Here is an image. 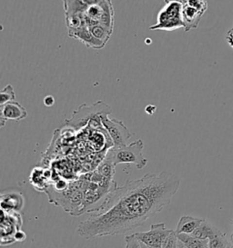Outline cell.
Returning a JSON list of instances; mask_svg holds the SVG:
<instances>
[{
  "instance_id": "cell-10",
  "label": "cell",
  "mask_w": 233,
  "mask_h": 248,
  "mask_svg": "<svg viewBox=\"0 0 233 248\" xmlns=\"http://www.w3.org/2000/svg\"><path fill=\"white\" fill-rule=\"evenodd\" d=\"M25 204V199L19 192H10L2 194L0 197L1 210L7 213L21 212Z\"/></svg>"
},
{
  "instance_id": "cell-15",
  "label": "cell",
  "mask_w": 233,
  "mask_h": 248,
  "mask_svg": "<svg viewBox=\"0 0 233 248\" xmlns=\"http://www.w3.org/2000/svg\"><path fill=\"white\" fill-rule=\"evenodd\" d=\"M219 231L220 230L218 229V227L213 226L210 222H208L207 220L204 219L203 222L199 226V227L193 233H191V235H193L194 237H197L199 239L209 240L212 236L217 234Z\"/></svg>"
},
{
  "instance_id": "cell-30",
  "label": "cell",
  "mask_w": 233,
  "mask_h": 248,
  "mask_svg": "<svg viewBox=\"0 0 233 248\" xmlns=\"http://www.w3.org/2000/svg\"></svg>"
},
{
  "instance_id": "cell-20",
  "label": "cell",
  "mask_w": 233,
  "mask_h": 248,
  "mask_svg": "<svg viewBox=\"0 0 233 248\" xmlns=\"http://www.w3.org/2000/svg\"><path fill=\"white\" fill-rule=\"evenodd\" d=\"M16 101V93L12 85L8 84L0 92V106Z\"/></svg>"
},
{
  "instance_id": "cell-22",
  "label": "cell",
  "mask_w": 233,
  "mask_h": 248,
  "mask_svg": "<svg viewBox=\"0 0 233 248\" xmlns=\"http://www.w3.org/2000/svg\"><path fill=\"white\" fill-rule=\"evenodd\" d=\"M178 241H179L178 233L173 230L163 243L161 248H178Z\"/></svg>"
},
{
  "instance_id": "cell-21",
  "label": "cell",
  "mask_w": 233,
  "mask_h": 248,
  "mask_svg": "<svg viewBox=\"0 0 233 248\" xmlns=\"http://www.w3.org/2000/svg\"><path fill=\"white\" fill-rule=\"evenodd\" d=\"M115 168L116 167L113 165V163L109 160V158L106 157L102 162L101 165L100 166V168H98V172L104 177L110 178L112 177V175L115 172Z\"/></svg>"
},
{
  "instance_id": "cell-2",
  "label": "cell",
  "mask_w": 233,
  "mask_h": 248,
  "mask_svg": "<svg viewBox=\"0 0 233 248\" xmlns=\"http://www.w3.org/2000/svg\"><path fill=\"white\" fill-rule=\"evenodd\" d=\"M144 144L141 139L136 140L131 144L109 148L106 157L116 167L119 164H134L138 169H143L148 164V159L143 155Z\"/></svg>"
},
{
  "instance_id": "cell-3",
  "label": "cell",
  "mask_w": 233,
  "mask_h": 248,
  "mask_svg": "<svg viewBox=\"0 0 233 248\" xmlns=\"http://www.w3.org/2000/svg\"><path fill=\"white\" fill-rule=\"evenodd\" d=\"M110 107L102 101L90 106L82 105L79 109L74 111L71 118L66 120V124L73 128L80 129L91 121L101 118L102 116L110 115Z\"/></svg>"
},
{
  "instance_id": "cell-27",
  "label": "cell",
  "mask_w": 233,
  "mask_h": 248,
  "mask_svg": "<svg viewBox=\"0 0 233 248\" xmlns=\"http://www.w3.org/2000/svg\"><path fill=\"white\" fill-rule=\"evenodd\" d=\"M140 246H141V248H151L148 247V246H146L144 244H142V243H140Z\"/></svg>"
},
{
  "instance_id": "cell-16",
  "label": "cell",
  "mask_w": 233,
  "mask_h": 248,
  "mask_svg": "<svg viewBox=\"0 0 233 248\" xmlns=\"http://www.w3.org/2000/svg\"><path fill=\"white\" fill-rule=\"evenodd\" d=\"M88 30L91 32V34L94 36L98 40L101 41L102 43L107 44L109 38L111 37V34L113 30H109L107 27L100 25V24H94L87 26Z\"/></svg>"
},
{
  "instance_id": "cell-24",
  "label": "cell",
  "mask_w": 233,
  "mask_h": 248,
  "mask_svg": "<svg viewBox=\"0 0 233 248\" xmlns=\"http://www.w3.org/2000/svg\"><path fill=\"white\" fill-rule=\"evenodd\" d=\"M14 239L16 243H23L27 239V234L22 230L18 229L14 234Z\"/></svg>"
},
{
  "instance_id": "cell-17",
  "label": "cell",
  "mask_w": 233,
  "mask_h": 248,
  "mask_svg": "<svg viewBox=\"0 0 233 248\" xmlns=\"http://www.w3.org/2000/svg\"><path fill=\"white\" fill-rule=\"evenodd\" d=\"M178 238L189 248H209V240H202L191 234L178 233Z\"/></svg>"
},
{
  "instance_id": "cell-1",
  "label": "cell",
  "mask_w": 233,
  "mask_h": 248,
  "mask_svg": "<svg viewBox=\"0 0 233 248\" xmlns=\"http://www.w3.org/2000/svg\"><path fill=\"white\" fill-rule=\"evenodd\" d=\"M180 184L178 175L166 171L128 180L121 186L116 184L100 205L87 211L91 216L80 223L77 232L93 239L135 230L171 203Z\"/></svg>"
},
{
  "instance_id": "cell-8",
  "label": "cell",
  "mask_w": 233,
  "mask_h": 248,
  "mask_svg": "<svg viewBox=\"0 0 233 248\" xmlns=\"http://www.w3.org/2000/svg\"><path fill=\"white\" fill-rule=\"evenodd\" d=\"M173 231L168 229L164 223L154 224L150 226V229L147 232H138L134 233L138 241L151 248H161L167 236Z\"/></svg>"
},
{
  "instance_id": "cell-5",
  "label": "cell",
  "mask_w": 233,
  "mask_h": 248,
  "mask_svg": "<svg viewBox=\"0 0 233 248\" xmlns=\"http://www.w3.org/2000/svg\"><path fill=\"white\" fill-rule=\"evenodd\" d=\"M87 26L100 24L109 30L114 28V9L111 0H104L101 3L92 6L83 14Z\"/></svg>"
},
{
  "instance_id": "cell-29",
  "label": "cell",
  "mask_w": 233,
  "mask_h": 248,
  "mask_svg": "<svg viewBox=\"0 0 233 248\" xmlns=\"http://www.w3.org/2000/svg\"><path fill=\"white\" fill-rule=\"evenodd\" d=\"M164 1H165V3H166V4H167V3H168V2H169V0H164Z\"/></svg>"
},
{
  "instance_id": "cell-19",
  "label": "cell",
  "mask_w": 233,
  "mask_h": 248,
  "mask_svg": "<svg viewBox=\"0 0 233 248\" xmlns=\"http://www.w3.org/2000/svg\"><path fill=\"white\" fill-rule=\"evenodd\" d=\"M209 248H233L232 240L221 230L209 239Z\"/></svg>"
},
{
  "instance_id": "cell-28",
  "label": "cell",
  "mask_w": 233,
  "mask_h": 248,
  "mask_svg": "<svg viewBox=\"0 0 233 248\" xmlns=\"http://www.w3.org/2000/svg\"><path fill=\"white\" fill-rule=\"evenodd\" d=\"M231 240H232V243L233 244V233L232 234V236H231Z\"/></svg>"
},
{
  "instance_id": "cell-4",
  "label": "cell",
  "mask_w": 233,
  "mask_h": 248,
  "mask_svg": "<svg viewBox=\"0 0 233 248\" xmlns=\"http://www.w3.org/2000/svg\"><path fill=\"white\" fill-rule=\"evenodd\" d=\"M183 28L182 5L179 2L167 3L159 12L157 23L150 27V30L173 31Z\"/></svg>"
},
{
  "instance_id": "cell-7",
  "label": "cell",
  "mask_w": 233,
  "mask_h": 248,
  "mask_svg": "<svg viewBox=\"0 0 233 248\" xmlns=\"http://www.w3.org/2000/svg\"><path fill=\"white\" fill-rule=\"evenodd\" d=\"M109 115L101 117L102 126L109 133L114 147H121L128 145L132 135L122 121L110 118Z\"/></svg>"
},
{
  "instance_id": "cell-25",
  "label": "cell",
  "mask_w": 233,
  "mask_h": 248,
  "mask_svg": "<svg viewBox=\"0 0 233 248\" xmlns=\"http://www.w3.org/2000/svg\"><path fill=\"white\" fill-rule=\"evenodd\" d=\"M226 40L228 42V44L230 45V46L233 49V30L231 29L227 32V36H226Z\"/></svg>"
},
{
  "instance_id": "cell-11",
  "label": "cell",
  "mask_w": 233,
  "mask_h": 248,
  "mask_svg": "<svg viewBox=\"0 0 233 248\" xmlns=\"http://www.w3.org/2000/svg\"><path fill=\"white\" fill-rule=\"evenodd\" d=\"M67 33L69 37H72L76 40H79L81 43L86 45L87 47H90L93 49H101L105 46L104 43L98 40L91 34V32L87 29V25L77 30H67Z\"/></svg>"
},
{
  "instance_id": "cell-12",
  "label": "cell",
  "mask_w": 233,
  "mask_h": 248,
  "mask_svg": "<svg viewBox=\"0 0 233 248\" xmlns=\"http://www.w3.org/2000/svg\"><path fill=\"white\" fill-rule=\"evenodd\" d=\"M205 12L189 5L182 6V22L186 32L196 30Z\"/></svg>"
},
{
  "instance_id": "cell-26",
  "label": "cell",
  "mask_w": 233,
  "mask_h": 248,
  "mask_svg": "<svg viewBox=\"0 0 233 248\" xmlns=\"http://www.w3.org/2000/svg\"><path fill=\"white\" fill-rule=\"evenodd\" d=\"M178 248H189L183 242H182V241L180 240L179 239V241H178Z\"/></svg>"
},
{
  "instance_id": "cell-18",
  "label": "cell",
  "mask_w": 233,
  "mask_h": 248,
  "mask_svg": "<svg viewBox=\"0 0 233 248\" xmlns=\"http://www.w3.org/2000/svg\"><path fill=\"white\" fill-rule=\"evenodd\" d=\"M47 178L46 172L43 168H36L33 169L31 175H30V182L35 186V188L38 191L45 190L44 186L47 185Z\"/></svg>"
},
{
  "instance_id": "cell-23",
  "label": "cell",
  "mask_w": 233,
  "mask_h": 248,
  "mask_svg": "<svg viewBox=\"0 0 233 248\" xmlns=\"http://www.w3.org/2000/svg\"><path fill=\"white\" fill-rule=\"evenodd\" d=\"M125 243H126V248H141L140 242L135 236L134 233L130 234V235H126Z\"/></svg>"
},
{
  "instance_id": "cell-6",
  "label": "cell",
  "mask_w": 233,
  "mask_h": 248,
  "mask_svg": "<svg viewBox=\"0 0 233 248\" xmlns=\"http://www.w3.org/2000/svg\"><path fill=\"white\" fill-rule=\"evenodd\" d=\"M23 218L19 212H7L1 210V246H9L16 243L14 234L18 229H21Z\"/></svg>"
},
{
  "instance_id": "cell-13",
  "label": "cell",
  "mask_w": 233,
  "mask_h": 248,
  "mask_svg": "<svg viewBox=\"0 0 233 248\" xmlns=\"http://www.w3.org/2000/svg\"><path fill=\"white\" fill-rule=\"evenodd\" d=\"M65 15H83L92 6L104 0H62Z\"/></svg>"
},
{
  "instance_id": "cell-14",
  "label": "cell",
  "mask_w": 233,
  "mask_h": 248,
  "mask_svg": "<svg viewBox=\"0 0 233 248\" xmlns=\"http://www.w3.org/2000/svg\"><path fill=\"white\" fill-rule=\"evenodd\" d=\"M203 220L204 219L197 218L189 216H184L180 218L175 231L177 233L191 234L203 222Z\"/></svg>"
},
{
  "instance_id": "cell-9",
  "label": "cell",
  "mask_w": 233,
  "mask_h": 248,
  "mask_svg": "<svg viewBox=\"0 0 233 248\" xmlns=\"http://www.w3.org/2000/svg\"><path fill=\"white\" fill-rule=\"evenodd\" d=\"M28 117V112L26 108L17 101L7 103L0 106V121L1 127H3L8 120L20 121Z\"/></svg>"
}]
</instances>
